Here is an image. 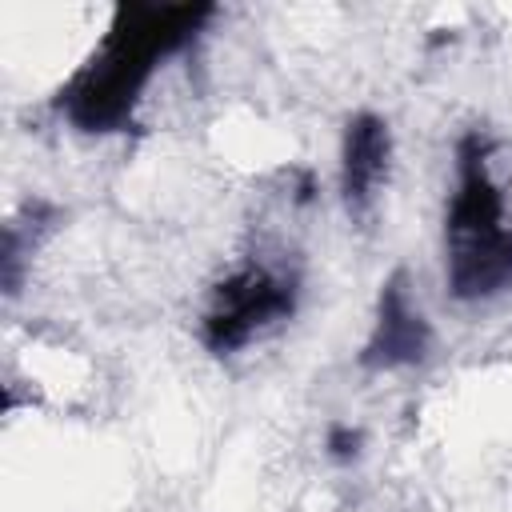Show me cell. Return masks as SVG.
<instances>
[{"mask_svg": "<svg viewBox=\"0 0 512 512\" xmlns=\"http://www.w3.org/2000/svg\"><path fill=\"white\" fill-rule=\"evenodd\" d=\"M292 312H296V280L288 272L248 264L212 288L200 320V340L208 352L228 356L252 344L256 336H264L268 328L284 324Z\"/></svg>", "mask_w": 512, "mask_h": 512, "instance_id": "3", "label": "cell"}, {"mask_svg": "<svg viewBox=\"0 0 512 512\" xmlns=\"http://www.w3.org/2000/svg\"><path fill=\"white\" fill-rule=\"evenodd\" d=\"M208 16L212 4H120L92 60L60 92V112L80 132L128 128L156 64L180 52Z\"/></svg>", "mask_w": 512, "mask_h": 512, "instance_id": "1", "label": "cell"}, {"mask_svg": "<svg viewBox=\"0 0 512 512\" xmlns=\"http://www.w3.org/2000/svg\"><path fill=\"white\" fill-rule=\"evenodd\" d=\"M488 156L484 136H464L456 148V192L444 220L448 292L456 300H488L512 288V224Z\"/></svg>", "mask_w": 512, "mask_h": 512, "instance_id": "2", "label": "cell"}, {"mask_svg": "<svg viewBox=\"0 0 512 512\" xmlns=\"http://www.w3.org/2000/svg\"><path fill=\"white\" fill-rule=\"evenodd\" d=\"M392 132L376 112H356L340 144V192L348 212H368L380 184L388 180Z\"/></svg>", "mask_w": 512, "mask_h": 512, "instance_id": "5", "label": "cell"}, {"mask_svg": "<svg viewBox=\"0 0 512 512\" xmlns=\"http://www.w3.org/2000/svg\"><path fill=\"white\" fill-rule=\"evenodd\" d=\"M428 344H432V332H428V320L420 316V308L412 304L408 276L404 272L388 276V284L380 288L376 320H372V332L364 340L360 364L372 368V372L420 364L424 352H428Z\"/></svg>", "mask_w": 512, "mask_h": 512, "instance_id": "4", "label": "cell"}, {"mask_svg": "<svg viewBox=\"0 0 512 512\" xmlns=\"http://www.w3.org/2000/svg\"><path fill=\"white\" fill-rule=\"evenodd\" d=\"M360 452V432L356 428H348V424H336V428H328V456L332 460H352Z\"/></svg>", "mask_w": 512, "mask_h": 512, "instance_id": "6", "label": "cell"}]
</instances>
